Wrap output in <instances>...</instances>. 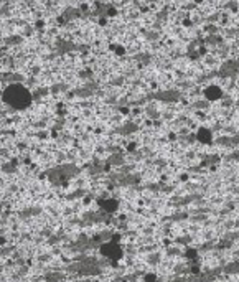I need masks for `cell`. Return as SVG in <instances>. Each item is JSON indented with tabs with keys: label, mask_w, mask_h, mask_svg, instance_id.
Returning <instances> with one entry per match:
<instances>
[{
	"label": "cell",
	"mask_w": 239,
	"mask_h": 282,
	"mask_svg": "<svg viewBox=\"0 0 239 282\" xmlns=\"http://www.w3.org/2000/svg\"><path fill=\"white\" fill-rule=\"evenodd\" d=\"M101 251H102V254H104V256L114 257V259H117V257L121 256V249H119L116 244H112V243H109V244H104V246L101 248Z\"/></svg>",
	"instance_id": "7a4b0ae2"
},
{
	"label": "cell",
	"mask_w": 239,
	"mask_h": 282,
	"mask_svg": "<svg viewBox=\"0 0 239 282\" xmlns=\"http://www.w3.org/2000/svg\"><path fill=\"white\" fill-rule=\"evenodd\" d=\"M102 208L107 210V211H114V210L117 208V203H116L114 200H106V201H102Z\"/></svg>",
	"instance_id": "277c9868"
},
{
	"label": "cell",
	"mask_w": 239,
	"mask_h": 282,
	"mask_svg": "<svg viewBox=\"0 0 239 282\" xmlns=\"http://www.w3.org/2000/svg\"><path fill=\"white\" fill-rule=\"evenodd\" d=\"M198 137H200V140H203V142H208L211 139V134L208 132V130H205V129H203V130H200V134H198Z\"/></svg>",
	"instance_id": "5b68a950"
},
{
	"label": "cell",
	"mask_w": 239,
	"mask_h": 282,
	"mask_svg": "<svg viewBox=\"0 0 239 282\" xmlns=\"http://www.w3.org/2000/svg\"><path fill=\"white\" fill-rule=\"evenodd\" d=\"M205 96L210 101H216L223 96V91H221V87H218V86H210V87H206Z\"/></svg>",
	"instance_id": "3957f363"
},
{
	"label": "cell",
	"mask_w": 239,
	"mask_h": 282,
	"mask_svg": "<svg viewBox=\"0 0 239 282\" xmlns=\"http://www.w3.org/2000/svg\"><path fill=\"white\" fill-rule=\"evenodd\" d=\"M30 92L26 91L25 87L21 86H17V84H13V86L7 87L4 92V101L7 104H10L12 107H26L30 102Z\"/></svg>",
	"instance_id": "6da1fadb"
}]
</instances>
